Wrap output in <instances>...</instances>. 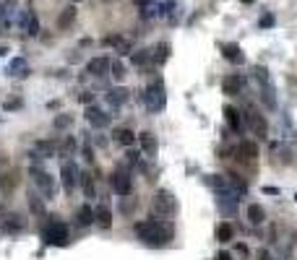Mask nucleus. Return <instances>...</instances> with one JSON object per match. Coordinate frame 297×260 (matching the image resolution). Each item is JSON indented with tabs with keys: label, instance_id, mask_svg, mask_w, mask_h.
I'll use <instances>...</instances> for the list:
<instances>
[{
	"label": "nucleus",
	"instance_id": "nucleus-6",
	"mask_svg": "<svg viewBox=\"0 0 297 260\" xmlns=\"http://www.w3.org/2000/svg\"><path fill=\"white\" fill-rule=\"evenodd\" d=\"M154 211L159 213V216H172L175 213V198L170 193H157L154 195Z\"/></svg>",
	"mask_w": 297,
	"mask_h": 260
},
{
	"label": "nucleus",
	"instance_id": "nucleus-28",
	"mask_svg": "<svg viewBox=\"0 0 297 260\" xmlns=\"http://www.w3.org/2000/svg\"><path fill=\"white\" fill-rule=\"evenodd\" d=\"M167 57H170V44H157V50H154V60H157V63H164Z\"/></svg>",
	"mask_w": 297,
	"mask_h": 260
},
{
	"label": "nucleus",
	"instance_id": "nucleus-24",
	"mask_svg": "<svg viewBox=\"0 0 297 260\" xmlns=\"http://www.w3.org/2000/svg\"><path fill=\"white\" fill-rule=\"evenodd\" d=\"M232 237H235L232 224H219V229H217V240H219V242H230Z\"/></svg>",
	"mask_w": 297,
	"mask_h": 260
},
{
	"label": "nucleus",
	"instance_id": "nucleus-26",
	"mask_svg": "<svg viewBox=\"0 0 297 260\" xmlns=\"http://www.w3.org/2000/svg\"><path fill=\"white\" fill-rule=\"evenodd\" d=\"M240 154L245 159H256L258 156V146H256V143H250V141H242L240 143Z\"/></svg>",
	"mask_w": 297,
	"mask_h": 260
},
{
	"label": "nucleus",
	"instance_id": "nucleus-29",
	"mask_svg": "<svg viewBox=\"0 0 297 260\" xmlns=\"http://www.w3.org/2000/svg\"><path fill=\"white\" fill-rule=\"evenodd\" d=\"M71 122H73L71 114H60V117H55L52 125H55V130H65V128H71Z\"/></svg>",
	"mask_w": 297,
	"mask_h": 260
},
{
	"label": "nucleus",
	"instance_id": "nucleus-27",
	"mask_svg": "<svg viewBox=\"0 0 297 260\" xmlns=\"http://www.w3.org/2000/svg\"><path fill=\"white\" fill-rule=\"evenodd\" d=\"M24 29H26V34H37V32H40L37 16H32V13H26V16H24Z\"/></svg>",
	"mask_w": 297,
	"mask_h": 260
},
{
	"label": "nucleus",
	"instance_id": "nucleus-15",
	"mask_svg": "<svg viewBox=\"0 0 297 260\" xmlns=\"http://www.w3.org/2000/svg\"><path fill=\"white\" fill-rule=\"evenodd\" d=\"M222 55L230 60V63H242V52H240V47L238 44H222Z\"/></svg>",
	"mask_w": 297,
	"mask_h": 260
},
{
	"label": "nucleus",
	"instance_id": "nucleus-13",
	"mask_svg": "<svg viewBox=\"0 0 297 260\" xmlns=\"http://www.w3.org/2000/svg\"><path fill=\"white\" fill-rule=\"evenodd\" d=\"M94 221L102 229H110L112 226V211L107 208V205H97V211H94Z\"/></svg>",
	"mask_w": 297,
	"mask_h": 260
},
{
	"label": "nucleus",
	"instance_id": "nucleus-30",
	"mask_svg": "<svg viewBox=\"0 0 297 260\" xmlns=\"http://www.w3.org/2000/svg\"><path fill=\"white\" fill-rule=\"evenodd\" d=\"M11 221H5V229L8 232H19V229H24V221H19L21 216H8Z\"/></svg>",
	"mask_w": 297,
	"mask_h": 260
},
{
	"label": "nucleus",
	"instance_id": "nucleus-35",
	"mask_svg": "<svg viewBox=\"0 0 297 260\" xmlns=\"http://www.w3.org/2000/svg\"><path fill=\"white\" fill-rule=\"evenodd\" d=\"M73 149H76V141H73V138H68V141L63 143V151H65V154H71Z\"/></svg>",
	"mask_w": 297,
	"mask_h": 260
},
{
	"label": "nucleus",
	"instance_id": "nucleus-22",
	"mask_svg": "<svg viewBox=\"0 0 297 260\" xmlns=\"http://www.w3.org/2000/svg\"><path fill=\"white\" fill-rule=\"evenodd\" d=\"M248 120H250V125H253V130H256L258 135H266V120H261V114L250 112V114H248Z\"/></svg>",
	"mask_w": 297,
	"mask_h": 260
},
{
	"label": "nucleus",
	"instance_id": "nucleus-3",
	"mask_svg": "<svg viewBox=\"0 0 297 260\" xmlns=\"http://www.w3.org/2000/svg\"><path fill=\"white\" fill-rule=\"evenodd\" d=\"M32 180H34V185L44 193V198H55V180H52L44 169L32 167Z\"/></svg>",
	"mask_w": 297,
	"mask_h": 260
},
{
	"label": "nucleus",
	"instance_id": "nucleus-19",
	"mask_svg": "<svg viewBox=\"0 0 297 260\" xmlns=\"http://www.w3.org/2000/svg\"><path fill=\"white\" fill-rule=\"evenodd\" d=\"M139 143H141V149L146 151V154H154L157 151V141H154L151 133H139Z\"/></svg>",
	"mask_w": 297,
	"mask_h": 260
},
{
	"label": "nucleus",
	"instance_id": "nucleus-39",
	"mask_svg": "<svg viewBox=\"0 0 297 260\" xmlns=\"http://www.w3.org/2000/svg\"><path fill=\"white\" fill-rule=\"evenodd\" d=\"M242 3H253V0H242Z\"/></svg>",
	"mask_w": 297,
	"mask_h": 260
},
{
	"label": "nucleus",
	"instance_id": "nucleus-14",
	"mask_svg": "<svg viewBox=\"0 0 297 260\" xmlns=\"http://www.w3.org/2000/svg\"><path fill=\"white\" fill-rule=\"evenodd\" d=\"M79 182H81V187H83V193H86V198H94V195H97V187H94V174L81 172V174H79Z\"/></svg>",
	"mask_w": 297,
	"mask_h": 260
},
{
	"label": "nucleus",
	"instance_id": "nucleus-25",
	"mask_svg": "<svg viewBox=\"0 0 297 260\" xmlns=\"http://www.w3.org/2000/svg\"><path fill=\"white\" fill-rule=\"evenodd\" d=\"M8 71H11V75H26V73H29V65H26V60L16 57V60L11 63V68H8Z\"/></svg>",
	"mask_w": 297,
	"mask_h": 260
},
{
	"label": "nucleus",
	"instance_id": "nucleus-5",
	"mask_svg": "<svg viewBox=\"0 0 297 260\" xmlns=\"http://www.w3.org/2000/svg\"><path fill=\"white\" fill-rule=\"evenodd\" d=\"M110 187L115 190L118 195H131V190H133V182H131V177H128L125 172H112L110 174Z\"/></svg>",
	"mask_w": 297,
	"mask_h": 260
},
{
	"label": "nucleus",
	"instance_id": "nucleus-38",
	"mask_svg": "<svg viewBox=\"0 0 297 260\" xmlns=\"http://www.w3.org/2000/svg\"><path fill=\"white\" fill-rule=\"evenodd\" d=\"M5 52H8V47H3V44H0V55H5Z\"/></svg>",
	"mask_w": 297,
	"mask_h": 260
},
{
	"label": "nucleus",
	"instance_id": "nucleus-31",
	"mask_svg": "<svg viewBox=\"0 0 297 260\" xmlns=\"http://www.w3.org/2000/svg\"><path fill=\"white\" fill-rule=\"evenodd\" d=\"M149 57H151V55H149L146 50H139V52L133 55V63H136V65H146V63H149Z\"/></svg>",
	"mask_w": 297,
	"mask_h": 260
},
{
	"label": "nucleus",
	"instance_id": "nucleus-11",
	"mask_svg": "<svg viewBox=\"0 0 297 260\" xmlns=\"http://www.w3.org/2000/svg\"><path fill=\"white\" fill-rule=\"evenodd\" d=\"M222 91H224V94H230V96L240 94V91H242V75H227V78L222 81Z\"/></svg>",
	"mask_w": 297,
	"mask_h": 260
},
{
	"label": "nucleus",
	"instance_id": "nucleus-23",
	"mask_svg": "<svg viewBox=\"0 0 297 260\" xmlns=\"http://www.w3.org/2000/svg\"><path fill=\"white\" fill-rule=\"evenodd\" d=\"M29 208H32V213H37V216H44V203L40 195L29 193Z\"/></svg>",
	"mask_w": 297,
	"mask_h": 260
},
{
	"label": "nucleus",
	"instance_id": "nucleus-1",
	"mask_svg": "<svg viewBox=\"0 0 297 260\" xmlns=\"http://www.w3.org/2000/svg\"><path fill=\"white\" fill-rule=\"evenodd\" d=\"M133 232L139 240L149 242V244H162L167 240H172V226L162 224V221H157V219H146V221L133 224Z\"/></svg>",
	"mask_w": 297,
	"mask_h": 260
},
{
	"label": "nucleus",
	"instance_id": "nucleus-37",
	"mask_svg": "<svg viewBox=\"0 0 297 260\" xmlns=\"http://www.w3.org/2000/svg\"><path fill=\"white\" fill-rule=\"evenodd\" d=\"M217 260H232V255H230V252H219Z\"/></svg>",
	"mask_w": 297,
	"mask_h": 260
},
{
	"label": "nucleus",
	"instance_id": "nucleus-10",
	"mask_svg": "<svg viewBox=\"0 0 297 260\" xmlns=\"http://www.w3.org/2000/svg\"><path fill=\"white\" fill-rule=\"evenodd\" d=\"M112 138H115V143H120V146H133V143L139 141V135L128 128H118L115 133H112Z\"/></svg>",
	"mask_w": 297,
	"mask_h": 260
},
{
	"label": "nucleus",
	"instance_id": "nucleus-36",
	"mask_svg": "<svg viewBox=\"0 0 297 260\" xmlns=\"http://www.w3.org/2000/svg\"><path fill=\"white\" fill-rule=\"evenodd\" d=\"M274 24V16H263L261 19V26H271Z\"/></svg>",
	"mask_w": 297,
	"mask_h": 260
},
{
	"label": "nucleus",
	"instance_id": "nucleus-17",
	"mask_svg": "<svg viewBox=\"0 0 297 260\" xmlns=\"http://www.w3.org/2000/svg\"><path fill=\"white\" fill-rule=\"evenodd\" d=\"M125 99H128V89H112L110 94H107V102L112 107H123Z\"/></svg>",
	"mask_w": 297,
	"mask_h": 260
},
{
	"label": "nucleus",
	"instance_id": "nucleus-16",
	"mask_svg": "<svg viewBox=\"0 0 297 260\" xmlns=\"http://www.w3.org/2000/svg\"><path fill=\"white\" fill-rule=\"evenodd\" d=\"M91 221H94V211H91L89 205H81V208L76 211V224H79V226H89Z\"/></svg>",
	"mask_w": 297,
	"mask_h": 260
},
{
	"label": "nucleus",
	"instance_id": "nucleus-8",
	"mask_svg": "<svg viewBox=\"0 0 297 260\" xmlns=\"http://www.w3.org/2000/svg\"><path fill=\"white\" fill-rule=\"evenodd\" d=\"M224 120H227V125H230L232 133H242V117H240V112L235 110V107H224Z\"/></svg>",
	"mask_w": 297,
	"mask_h": 260
},
{
	"label": "nucleus",
	"instance_id": "nucleus-9",
	"mask_svg": "<svg viewBox=\"0 0 297 260\" xmlns=\"http://www.w3.org/2000/svg\"><path fill=\"white\" fill-rule=\"evenodd\" d=\"M164 107V96H162V83H151L149 89V110H162Z\"/></svg>",
	"mask_w": 297,
	"mask_h": 260
},
{
	"label": "nucleus",
	"instance_id": "nucleus-34",
	"mask_svg": "<svg viewBox=\"0 0 297 260\" xmlns=\"http://www.w3.org/2000/svg\"><path fill=\"white\" fill-rule=\"evenodd\" d=\"M83 159H86L89 164L94 162V151H91V146H89V143H86V146H83Z\"/></svg>",
	"mask_w": 297,
	"mask_h": 260
},
{
	"label": "nucleus",
	"instance_id": "nucleus-7",
	"mask_svg": "<svg viewBox=\"0 0 297 260\" xmlns=\"http://www.w3.org/2000/svg\"><path fill=\"white\" fill-rule=\"evenodd\" d=\"M86 120L94 128H107L110 125V114H104L102 110H97V107H89V110H86Z\"/></svg>",
	"mask_w": 297,
	"mask_h": 260
},
{
	"label": "nucleus",
	"instance_id": "nucleus-33",
	"mask_svg": "<svg viewBox=\"0 0 297 260\" xmlns=\"http://www.w3.org/2000/svg\"><path fill=\"white\" fill-rule=\"evenodd\" d=\"M136 203H139V198H133V201H125L123 205H120V211H123V213H133Z\"/></svg>",
	"mask_w": 297,
	"mask_h": 260
},
{
	"label": "nucleus",
	"instance_id": "nucleus-4",
	"mask_svg": "<svg viewBox=\"0 0 297 260\" xmlns=\"http://www.w3.org/2000/svg\"><path fill=\"white\" fill-rule=\"evenodd\" d=\"M79 167H76L73 162H63V167H60V177H63V190L68 195H73L76 190V180H79Z\"/></svg>",
	"mask_w": 297,
	"mask_h": 260
},
{
	"label": "nucleus",
	"instance_id": "nucleus-12",
	"mask_svg": "<svg viewBox=\"0 0 297 260\" xmlns=\"http://www.w3.org/2000/svg\"><path fill=\"white\" fill-rule=\"evenodd\" d=\"M110 60L107 57H94V60H89V65H86V71L91 73V75H104L110 71Z\"/></svg>",
	"mask_w": 297,
	"mask_h": 260
},
{
	"label": "nucleus",
	"instance_id": "nucleus-18",
	"mask_svg": "<svg viewBox=\"0 0 297 260\" xmlns=\"http://www.w3.org/2000/svg\"><path fill=\"white\" fill-rule=\"evenodd\" d=\"M248 219H250V224H263V219H266V211H263V205H248Z\"/></svg>",
	"mask_w": 297,
	"mask_h": 260
},
{
	"label": "nucleus",
	"instance_id": "nucleus-32",
	"mask_svg": "<svg viewBox=\"0 0 297 260\" xmlns=\"http://www.w3.org/2000/svg\"><path fill=\"white\" fill-rule=\"evenodd\" d=\"M110 71H112V75H115L118 81H120V78H125V65H123V63H112V65H110Z\"/></svg>",
	"mask_w": 297,
	"mask_h": 260
},
{
	"label": "nucleus",
	"instance_id": "nucleus-21",
	"mask_svg": "<svg viewBox=\"0 0 297 260\" xmlns=\"http://www.w3.org/2000/svg\"><path fill=\"white\" fill-rule=\"evenodd\" d=\"M73 19H76V8L71 5V8H65L63 13H60V19H58V26H60V29H68V26L73 24Z\"/></svg>",
	"mask_w": 297,
	"mask_h": 260
},
{
	"label": "nucleus",
	"instance_id": "nucleus-2",
	"mask_svg": "<svg viewBox=\"0 0 297 260\" xmlns=\"http://www.w3.org/2000/svg\"><path fill=\"white\" fill-rule=\"evenodd\" d=\"M42 240L47 244H55V247H65V244L71 242V237H68L65 224H60V221H50V224L42 229Z\"/></svg>",
	"mask_w": 297,
	"mask_h": 260
},
{
	"label": "nucleus",
	"instance_id": "nucleus-20",
	"mask_svg": "<svg viewBox=\"0 0 297 260\" xmlns=\"http://www.w3.org/2000/svg\"><path fill=\"white\" fill-rule=\"evenodd\" d=\"M34 154H37V156H52V154H55V143H50V141H37V143H34Z\"/></svg>",
	"mask_w": 297,
	"mask_h": 260
}]
</instances>
